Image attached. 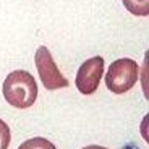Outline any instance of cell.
<instances>
[{"label":"cell","mask_w":149,"mask_h":149,"mask_svg":"<svg viewBox=\"0 0 149 149\" xmlns=\"http://www.w3.org/2000/svg\"><path fill=\"white\" fill-rule=\"evenodd\" d=\"M139 79V65L131 58H118L112 62L105 73V86L113 94L130 91Z\"/></svg>","instance_id":"7a4b0ae2"},{"label":"cell","mask_w":149,"mask_h":149,"mask_svg":"<svg viewBox=\"0 0 149 149\" xmlns=\"http://www.w3.org/2000/svg\"><path fill=\"white\" fill-rule=\"evenodd\" d=\"M18 149H57L54 143H50L47 138H41V136H36V138H31L28 141H24Z\"/></svg>","instance_id":"8992f818"},{"label":"cell","mask_w":149,"mask_h":149,"mask_svg":"<svg viewBox=\"0 0 149 149\" xmlns=\"http://www.w3.org/2000/svg\"><path fill=\"white\" fill-rule=\"evenodd\" d=\"M102 73H104V58L102 57H93L86 60L78 68L74 84L81 94H94L99 88Z\"/></svg>","instance_id":"277c9868"},{"label":"cell","mask_w":149,"mask_h":149,"mask_svg":"<svg viewBox=\"0 0 149 149\" xmlns=\"http://www.w3.org/2000/svg\"><path fill=\"white\" fill-rule=\"evenodd\" d=\"M81 149H107L104 146H97V144H91V146H86V148H81Z\"/></svg>","instance_id":"ba28073f"},{"label":"cell","mask_w":149,"mask_h":149,"mask_svg":"<svg viewBox=\"0 0 149 149\" xmlns=\"http://www.w3.org/2000/svg\"><path fill=\"white\" fill-rule=\"evenodd\" d=\"M3 97L10 105L16 109H28L37 99V83L31 73L24 70H15L5 78Z\"/></svg>","instance_id":"6da1fadb"},{"label":"cell","mask_w":149,"mask_h":149,"mask_svg":"<svg viewBox=\"0 0 149 149\" xmlns=\"http://www.w3.org/2000/svg\"><path fill=\"white\" fill-rule=\"evenodd\" d=\"M10 139H11L10 128H8V125L3 122V120L0 118V149H8Z\"/></svg>","instance_id":"52a82bcc"},{"label":"cell","mask_w":149,"mask_h":149,"mask_svg":"<svg viewBox=\"0 0 149 149\" xmlns=\"http://www.w3.org/2000/svg\"><path fill=\"white\" fill-rule=\"evenodd\" d=\"M34 63H36L37 73L41 76V81L45 89L55 91V89H60V88L70 86L68 79L60 73L52 54H50V50L45 45L37 47L36 54H34Z\"/></svg>","instance_id":"3957f363"},{"label":"cell","mask_w":149,"mask_h":149,"mask_svg":"<svg viewBox=\"0 0 149 149\" xmlns=\"http://www.w3.org/2000/svg\"><path fill=\"white\" fill-rule=\"evenodd\" d=\"M122 2L131 15L136 16L149 15V0H122Z\"/></svg>","instance_id":"5b68a950"}]
</instances>
